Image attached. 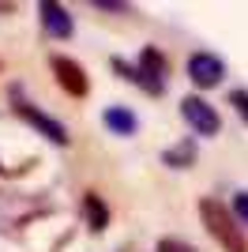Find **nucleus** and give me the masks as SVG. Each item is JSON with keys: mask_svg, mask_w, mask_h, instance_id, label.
I'll return each mask as SVG.
<instances>
[{"mask_svg": "<svg viewBox=\"0 0 248 252\" xmlns=\"http://www.w3.org/2000/svg\"><path fill=\"white\" fill-rule=\"evenodd\" d=\"M158 252H196L188 241H177V237H162L158 241Z\"/></svg>", "mask_w": 248, "mask_h": 252, "instance_id": "12", "label": "nucleus"}, {"mask_svg": "<svg viewBox=\"0 0 248 252\" xmlns=\"http://www.w3.org/2000/svg\"><path fill=\"white\" fill-rule=\"evenodd\" d=\"M192 158H196V147H192V143H185V147H173V151H165V162H169V166H177V169L192 166Z\"/></svg>", "mask_w": 248, "mask_h": 252, "instance_id": "10", "label": "nucleus"}, {"mask_svg": "<svg viewBox=\"0 0 248 252\" xmlns=\"http://www.w3.org/2000/svg\"><path fill=\"white\" fill-rule=\"evenodd\" d=\"M49 64H53L57 83H61L72 98H83V94H87V72H83V68L72 61V57H53Z\"/></svg>", "mask_w": 248, "mask_h": 252, "instance_id": "4", "label": "nucleus"}, {"mask_svg": "<svg viewBox=\"0 0 248 252\" xmlns=\"http://www.w3.org/2000/svg\"><path fill=\"white\" fill-rule=\"evenodd\" d=\"M83 211H87V222H91V230H105L109 226V211H105L102 196L98 192H87V200H83Z\"/></svg>", "mask_w": 248, "mask_h": 252, "instance_id": "8", "label": "nucleus"}, {"mask_svg": "<svg viewBox=\"0 0 248 252\" xmlns=\"http://www.w3.org/2000/svg\"><path fill=\"white\" fill-rule=\"evenodd\" d=\"M188 79L196 87H218L222 79H226V64L218 61L215 53H192L188 57Z\"/></svg>", "mask_w": 248, "mask_h": 252, "instance_id": "3", "label": "nucleus"}, {"mask_svg": "<svg viewBox=\"0 0 248 252\" xmlns=\"http://www.w3.org/2000/svg\"><path fill=\"white\" fill-rule=\"evenodd\" d=\"M41 27H45V34H53V38H72V15H68V8L53 4V0L41 4Z\"/></svg>", "mask_w": 248, "mask_h": 252, "instance_id": "6", "label": "nucleus"}, {"mask_svg": "<svg viewBox=\"0 0 248 252\" xmlns=\"http://www.w3.org/2000/svg\"><path fill=\"white\" fill-rule=\"evenodd\" d=\"M102 121H105L109 132H117V136H135V128H139L135 113H132V109H124V105H109Z\"/></svg>", "mask_w": 248, "mask_h": 252, "instance_id": "7", "label": "nucleus"}, {"mask_svg": "<svg viewBox=\"0 0 248 252\" xmlns=\"http://www.w3.org/2000/svg\"><path fill=\"white\" fill-rule=\"evenodd\" d=\"M233 219H237V226L241 222L248 226V192H237V196H233Z\"/></svg>", "mask_w": 248, "mask_h": 252, "instance_id": "11", "label": "nucleus"}, {"mask_svg": "<svg viewBox=\"0 0 248 252\" xmlns=\"http://www.w3.org/2000/svg\"><path fill=\"white\" fill-rule=\"evenodd\" d=\"M98 8H105V11H124V4H117V0H94Z\"/></svg>", "mask_w": 248, "mask_h": 252, "instance_id": "14", "label": "nucleus"}, {"mask_svg": "<svg viewBox=\"0 0 248 252\" xmlns=\"http://www.w3.org/2000/svg\"><path fill=\"white\" fill-rule=\"evenodd\" d=\"M15 109H19V117H23V121H31V125L38 128V132H41L45 139H49V143H61V147L68 143V132H64V125H61V121H53V117L38 113V109H34L31 102H19Z\"/></svg>", "mask_w": 248, "mask_h": 252, "instance_id": "5", "label": "nucleus"}, {"mask_svg": "<svg viewBox=\"0 0 248 252\" xmlns=\"http://www.w3.org/2000/svg\"><path fill=\"white\" fill-rule=\"evenodd\" d=\"M181 117H185L188 125H192V132H199V136H215L218 128H222L218 109L211 102H203V98H196V94L181 98Z\"/></svg>", "mask_w": 248, "mask_h": 252, "instance_id": "2", "label": "nucleus"}, {"mask_svg": "<svg viewBox=\"0 0 248 252\" xmlns=\"http://www.w3.org/2000/svg\"><path fill=\"white\" fill-rule=\"evenodd\" d=\"M229 105H233V109L248 121V91H233V94H229Z\"/></svg>", "mask_w": 248, "mask_h": 252, "instance_id": "13", "label": "nucleus"}, {"mask_svg": "<svg viewBox=\"0 0 248 252\" xmlns=\"http://www.w3.org/2000/svg\"><path fill=\"white\" fill-rule=\"evenodd\" d=\"M199 219H203L207 233H211V237H215L226 252H248L245 230L237 226V219H233V211H229L226 203H218V200H211V196H203V200H199Z\"/></svg>", "mask_w": 248, "mask_h": 252, "instance_id": "1", "label": "nucleus"}, {"mask_svg": "<svg viewBox=\"0 0 248 252\" xmlns=\"http://www.w3.org/2000/svg\"><path fill=\"white\" fill-rule=\"evenodd\" d=\"M139 72L151 75V79H158V83H165V57L158 49H143L139 53Z\"/></svg>", "mask_w": 248, "mask_h": 252, "instance_id": "9", "label": "nucleus"}]
</instances>
